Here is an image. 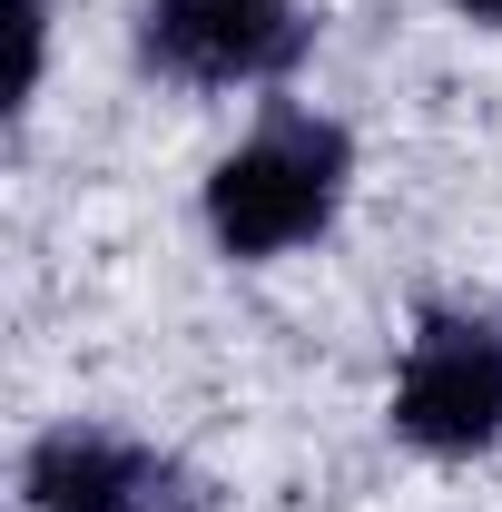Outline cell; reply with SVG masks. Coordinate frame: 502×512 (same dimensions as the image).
<instances>
[{"instance_id":"cell-1","label":"cell","mask_w":502,"mask_h":512,"mask_svg":"<svg viewBox=\"0 0 502 512\" xmlns=\"http://www.w3.org/2000/svg\"><path fill=\"white\" fill-rule=\"evenodd\" d=\"M355 188V138L315 109H276L266 128H247L217 178H207V237L237 256V266H266V256H296L335 227V207Z\"/></svg>"},{"instance_id":"cell-2","label":"cell","mask_w":502,"mask_h":512,"mask_svg":"<svg viewBox=\"0 0 502 512\" xmlns=\"http://www.w3.org/2000/svg\"><path fill=\"white\" fill-rule=\"evenodd\" d=\"M394 434L434 463L502 444V325L483 316H424L394 375Z\"/></svg>"},{"instance_id":"cell-3","label":"cell","mask_w":502,"mask_h":512,"mask_svg":"<svg viewBox=\"0 0 502 512\" xmlns=\"http://www.w3.org/2000/svg\"><path fill=\"white\" fill-rule=\"evenodd\" d=\"M315 20L296 0H148L138 60L168 69L178 89H256L306 60Z\"/></svg>"},{"instance_id":"cell-4","label":"cell","mask_w":502,"mask_h":512,"mask_svg":"<svg viewBox=\"0 0 502 512\" xmlns=\"http://www.w3.org/2000/svg\"><path fill=\"white\" fill-rule=\"evenodd\" d=\"M20 493L30 512H197L188 473L109 424H50L20 463Z\"/></svg>"},{"instance_id":"cell-5","label":"cell","mask_w":502,"mask_h":512,"mask_svg":"<svg viewBox=\"0 0 502 512\" xmlns=\"http://www.w3.org/2000/svg\"><path fill=\"white\" fill-rule=\"evenodd\" d=\"M463 20H483V30H502V0H453Z\"/></svg>"}]
</instances>
